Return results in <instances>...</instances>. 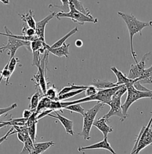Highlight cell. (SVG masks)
Listing matches in <instances>:
<instances>
[{
	"mask_svg": "<svg viewBox=\"0 0 152 154\" xmlns=\"http://www.w3.org/2000/svg\"><path fill=\"white\" fill-rule=\"evenodd\" d=\"M117 13L118 15L124 21L127 25L130 35V50L131 56L136 63H137L138 62L137 59V54L135 52L133 47L134 36L137 33H140V35H142V31L144 28L149 26H152V21L142 22L139 20L133 14H127L121 11H118Z\"/></svg>",
	"mask_w": 152,
	"mask_h": 154,
	"instance_id": "cell-1",
	"label": "cell"
},
{
	"mask_svg": "<svg viewBox=\"0 0 152 154\" xmlns=\"http://www.w3.org/2000/svg\"><path fill=\"white\" fill-rule=\"evenodd\" d=\"M120 87L121 85H119V86H116L111 88L99 90V91L95 95L92 96L85 97L84 98L71 101V102H61V105H62L63 109H64V108L70 105L76 104V103L80 104L82 103H86V102H89L92 101H97L98 102H101L104 105H109L112 100L113 96L118 91V90L120 88Z\"/></svg>",
	"mask_w": 152,
	"mask_h": 154,
	"instance_id": "cell-2",
	"label": "cell"
},
{
	"mask_svg": "<svg viewBox=\"0 0 152 154\" xmlns=\"http://www.w3.org/2000/svg\"><path fill=\"white\" fill-rule=\"evenodd\" d=\"M127 88V96L125 102L122 105L123 114L125 117L128 116V111L130 107L135 102L144 98L152 99V90L148 91H142L137 90L133 85V81L125 84Z\"/></svg>",
	"mask_w": 152,
	"mask_h": 154,
	"instance_id": "cell-3",
	"label": "cell"
},
{
	"mask_svg": "<svg viewBox=\"0 0 152 154\" xmlns=\"http://www.w3.org/2000/svg\"><path fill=\"white\" fill-rule=\"evenodd\" d=\"M104 105H105L101 102H98L93 107L87 110L83 116V128L81 133H80L78 135L82 137L84 140H89L90 139L91 137L90 136V133L95 122V118L99 111L103 108Z\"/></svg>",
	"mask_w": 152,
	"mask_h": 154,
	"instance_id": "cell-4",
	"label": "cell"
},
{
	"mask_svg": "<svg viewBox=\"0 0 152 154\" xmlns=\"http://www.w3.org/2000/svg\"><path fill=\"white\" fill-rule=\"evenodd\" d=\"M152 115L148 125L143 126L130 154H139L147 146L152 144Z\"/></svg>",
	"mask_w": 152,
	"mask_h": 154,
	"instance_id": "cell-5",
	"label": "cell"
},
{
	"mask_svg": "<svg viewBox=\"0 0 152 154\" xmlns=\"http://www.w3.org/2000/svg\"><path fill=\"white\" fill-rule=\"evenodd\" d=\"M126 92H127V88L126 85H122L113 96L112 100L109 105V106L111 107V109L107 114L103 116L107 119V121H108L112 116H114L119 118L121 122H123L126 119L123 114L121 104L122 96Z\"/></svg>",
	"mask_w": 152,
	"mask_h": 154,
	"instance_id": "cell-6",
	"label": "cell"
},
{
	"mask_svg": "<svg viewBox=\"0 0 152 154\" xmlns=\"http://www.w3.org/2000/svg\"><path fill=\"white\" fill-rule=\"evenodd\" d=\"M70 11L68 13H64L60 11L57 13L55 18L60 20V18H70L75 23H78L80 25H84L86 23H97L98 19L93 17L88 16L83 13L78 11L73 5H69Z\"/></svg>",
	"mask_w": 152,
	"mask_h": 154,
	"instance_id": "cell-7",
	"label": "cell"
},
{
	"mask_svg": "<svg viewBox=\"0 0 152 154\" xmlns=\"http://www.w3.org/2000/svg\"><path fill=\"white\" fill-rule=\"evenodd\" d=\"M48 62V58L43 57L41 60L40 64L38 67V72L34 76L32 79L39 88L42 94L45 96L47 91V82L46 75V65Z\"/></svg>",
	"mask_w": 152,
	"mask_h": 154,
	"instance_id": "cell-8",
	"label": "cell"
},
{
	"mask_svg": "<svg viewBox=\"0 0 152 154\" xmlns=\"http://www.w3.org/2000/svg\"><path fill=\"white\" fill-rule=\"evenodd\" d=\"M8 38L7 43L5 46H3L4 50H7L9 52L7 53L10 55V59L13 58L15 56L16 51L19 48L22 47H25L29 51H31V41H25L20 39L12 37H7Z\"/></svg>",
	"mask_w": 152,
	"mask_h": 154,
	"instance_id": "cell-9",
	"label": "cell"
},
{
	"mask_svg": "<svg viewBox=\"0 0 152 154\" xmlns=\"http://www.w3.org/2000/svg\"><path fill=\"white\" fill-rule=\"evenodd\" d=\"M151 54V52L146 53L142 58L141 60L135 65L131 64L127 77L131 79H136L142 76L146 69V60Z\"/></svg>",
	"mask_w": 152,
	"mask_h": 154,
	"instance_id": "cell-10",
	"label": "cell"
},
{
	"mask_svg": "<svg viewBox=\"0 0 152 154\" xmlns=\"http://www.w3.org/2000/svg\"><path fill=\"white\" fill-rule=\"evenodd\" d=\"M57 13L55 12H52L49 14H48L46 17L43 18L42 20L37 22L36 25V35H37L41 41L45 42V28L48 23V22L51 20L53 18L55 17Z\"/></svg>",
	"mask_w": 152,
	"mask_h": 154,
	"instance_id": "cell-11",
	"label": "cell"
},
{
	"mask_svg": "<svg viewBox=\"0 0 152 154\" xmlns=\"http://www.w3.org/2000/svg\"><path fill=\"white\" fill-rule=\"evenodd\" d=\"M106 149L113 154H117L111 147L110 143L108 142V137L104 138V140L98 142L96 143L87 146H80L78 148V152H82L85 150H90V149Z\"/></svg>",
	"mask_w": 152,
	"mask_h": 154,
	"instance_id": "cell-12",
	"label": "cell"
},
{
	"mask_svg": "<svg viewBox=\"0 0 152 154\" xmlns=\"http://www.w3.org/2000/svg\"><path fill=\"white\" fill-rule=\"evenodd\" d=\"M54 112H55L56 116L52 115L50 114L48 116L58 119L61 122V124L64 127V128H65L66 133L72 136H74L75 133L73 131V125H74L73 121L66 118L65 116L60 115V114H58L57 112V111H55Z\"/></svg>",
	"mask_w": 152,
	"mask_h": 154,
	"instance_id": "cell-13",
	"label": "cell"
},
{
	"mask_svg": "<svg viewBox=\"0 0 152 154\" xmlns=\"http://www.w3.org/2000/svg\"><path fill=\"white\" fill-rule=\"evenodd\" d=\"M107 122V119L105 117L102 116L99 118L96 121H95L93 124V125L102 133L104 138L108 137V134L114 131V128L108 125Z\"/></svg>",
	"mask_w": 152,
	"mask_h": 154,
	"instance_id": "cell-14",
	"label": "cell"
},
{
	"mask_svg": "<svg viewBox=\"0 0 152 154\" xmlns=\"http://www.w3.org/2000/svg\"><path fill=\"white\" fill-rule=\"evenodd\" d=\"M70 44H64L61 47L52 48L50 47V46L48 44H46V48L48 50V51L52 54L58 57H65L67 58L69 57V55L70 54L69 53V47Z\"/></svg>",
	"mask_w": 152,
	"mask_h": 154,
	"instance_id": "cell-15",
	"label": "cell"
},
{
	"mask_svg": "<svg viewBox=\"0 0 152 154\" xmlns=\"http://www.w3.org/2000/svg\"><path fill=\"white\" fill-rule=\"evenodd\" d=\"M111 71L114 73L116 77L117 81L115 82L116 85H125L128 83L131 82L133 81V79H131L127 77V75L124 74L121 71L118 69L115 66H113L111 68Z\"/></svg>",
	"mask_w": 152,
	"mask_h": 154,
	"instance_id": "cell-16",
	"label": "cell"
},
{
	"mask_svg": "<svg viewBox=\"0 0 152 154\" xmlns=\"http://www.w3.org/2000/svg\"><path fill=\"white\" fill-rule=\"evenodd\" d=\"M55 143L53 141L34 143V150L32 154H41L46 151L50 147L54 146Z\"/></svg>",
	"mask_w": 152,
	"mask_h": 154,
	"instance_id": "cell-17",
	"label": "cell"
},
{
	"mask_svg": "<svg viewBox=\"0 0 152 154\" xmlns=\"http://www.w3.org/2000/svg\"><path fill=\"white\" fill-rule=\"evenodd\" d=\"M20 16V19L22 21L25 22L29 28H36L37 22L34 19V12L33 10H30L28 13L22 14Z\"/></svg>",
	"mask_w": 152,
	"mask_h": 154,
	"instance_id": "cell-18",
	"label": "cell"
},
{
	"mask_svg": "<svg viewBox=\"0 0 152 154\" xmlns=\"http://www.w3.org/2000/svg\"><path fill=\"white\" fill-rule=\"evenodd\" d=\"M92 85L96 87L99 90L111 88L118 86L115 82H113L108 80H102L99 79H93Z\"/></svg>",
	"mask_w": 152,
	"mask_h": 154,
	"instance_id": "cell-19",
	"label": "cell"
},
{
	"mask_svg": "<svg viewBox=\"0 0 152 154\" xmlns=\"http://www.w3.org/2000/svg\"><path fill=\"white\" fill-rule=\"evenodd\" d=\"M136 79L139 81L142 85L152 84V65L149 68H146L141 77Z\"/></svg>",
	"mask_w": 152,
	"mask_h": 154,
	"instance_id": "cell-20",
	"label": "cell"
},
{
	"mask_svg": "<svg viewBox=\"0 0 152 154\" xmlns=\"http://www.w3.org/2000/svg\"><path fill=\"white\" fill-rule=\"evenodd\" d=\"M69 5H73L76 10L83 13V14L90 17H93L89 10L87 8H86L83 5V3L79 0H69Z\"/></svg>",
	"mask_w": 152,
	"mask_h": 154,
	"instance_id": "cell-21",
	"label": "cell"
},
{
	"mask_svg": "<svg viewBox=\"0 0 152 154\" xmlns=\"http://www.w3.org/2000/svg\"><path fill=\"white\" fill-rule=\"evenodd\" d=\"M78 31V28L77 27H75L74 29H73L71 31H70L69 33H67L63 37H62L61 38H60V39H58V41H57L54 44H52L51 46H50V47L52 48H54L61 47V45H63V44H64L66 43V40L67 39L69 38L72 35L76 34Z\"/></svg>",
	"mask_w": 152,
	"mask_h": 154,
	"instance_id": "cell-22",
	"label": "cell"
},
{
	"mask_svg": "<svg viewBox=\"0 0 152 154\" xmlns=\"http://www.w3.org/2000/svg\"><path fill=\"white\" fill-rule=\"evenodd\" d=\"M51 101L52 100L51 99H49V98H48L45 96L42 97L40 99V100L39 102L38 107H37L35 112L39 114V112H40L43 110L49 109V105H50V103H51Z\"/></svg>",
	"mask_w": 152,
	"mask_h": 154,
	"instance_id": "cell-23",
	"label": "cell"
},
{
	"mask_svg": "<svg viewBox=\"0 0 152 154\" xmlns=\"http://www.w3.org/2000/svg\"><path fill=\"white\" fill-rule=\"evenodd\" d=\"M24 147L20 152L21 154H32L34 150V143L30 137L27 138L25 142Z\"/></svg>",
	"mask_w": 152,
	"mask_h": 154,
	"instance_id": "cell-24",
	"label": "cell"
},
{
	"mask_svg": "<svg viewBox=\"0 0 152 154\" xmlns=\"http://www.w3.org/2000/svg\"><path fill=\"white\" fill-rule=\"evenodd\" d=\"M87 87V86L86 85H76L74 84H70V85L69 86H66L62 88V90L58 93V96L70 92V91H75L77 90H81V89H86Z\"/></svg>",
	"mask_w": 152,
	"mask_h": 154,
	"instance_id": "cell-25",
	"label": "cell"
},
{
	"mask_svg": "<svg viewBox=\"0 0 152 154\" xmlns=\"http://www.w3.org/2000/svg\"><path fill=\"white\" fill-rule=\"evenodd\" d=\"M42 95L40 92L38 91L37 93H34L31 99L30 105H29V109L32 111H35L37 107H38L39 102L42 98Z\"/></svg>",
	"mask_w": 152,
	"mask_h": 154,
	"instance_id": "cell-26",
	"label": "cell"
},
{
	"mask_svg": "<svg viewBox=\"0 0 152 154\" xmlns=\"http://www.w3.org/2000/svg\"><path fill=\"white\" fill-rule=\"evenodd\" d=\"M86 89H81V90H77L75 91H70L60 96H58V97H57L55 100H58V101H63V100H67L70 98H72L74 96H76L77 95L81 93L82 92L84 91Z\"/></svg>",
	"mask_w": 152,
	"mask_h": 154,
	"instance_id": "cell-27",
	"label": "cell"
},
{
	"mask_svg": "<svg viewBox=\"0 0 152 154\" xmlns=\"http://www.w3.org/2000/svg\"><path fill=\"white\" fill-rule=\"evenodd\" d=\"M63 109L72 112H73L78 113V114H81L82 116H83V115L85 113V112H86L84 109L83 108H82V106H81V105L80 103L70 105L64 108Z\"/></svg>",
	"mask_w": 152,
	"mask_h": 154,
	"instance_id": "cell-28",
	"label": "cell"
},
{
	"mask_svg": "<svg viewBox=\"0 0 152 154\" xmlns=\"http://www.w3.org/2000/svg\"><path fill=\"white\" fill-rule=\"evenodd\" d=\"M62 2V5H53L49 4L48 7L49 8H58L61 10V11L64 13H68L70 11V7H69V0H60Z\"/></svg>",
	"mask_w": 152,
	"mask_h": 154,
	"instance_id": "cell-29",
	"label": "cell"
},
{
	"mask_svg": "<svg viewBox=\"0 0 152 154\" xmlns=\"http://www.w3.org/2000/svg\"><path fill=\"white\" fill-rule=\"evenodd\" d=\"M20 61L19 59V58L18 57H16L15 56L13 57V58L9 59V61L7 63L8 69V70H9V71L11 73V75L14 72L17 65L19 63H20Z\"/></svg>",
	"mask_w": 152,
	"mask_h": 154,
	"instance_id": "cell-30",
	"label": "cell"
},
{
	"mask_svg": "<svg viewBox=\"0 0 152 154\" xmlns=\"http://www.w3.org/2000/svg\"><path fill=\"white\" fill-rule=\"evenodd\" d=\"M28 119L25 118H14V119H10L8 120L9 123V126H24L26 125Z\"/></svg>",
	"mask_w": 152,
	"mask_h": 154,
	"instance_id": "cell-31",
	"label": "cell"
},
{
	"mask_svg": "<svg viewBox=\"0 0 152 154\" xmlns=\"http://www.w3.org/2000/svg\"><path fill=\"white\" fill-rule=\"evenodd\" d=\"M58 93L57 91V90L54 85L50 87L49 88L47 89L46 93L45 94V96L51 99V100H55L57 97H58Z\"/></svg>",
	"mask_w": 152,
	"mask_h": 154,
	"instance_id": "cell-32",
	"label": "cell"
},
{
	"mask_svg": "<svg viewBox=\"0 0 152 154\" xmlns=\"http://www.w3.org/2000/svg\"><path fill=\"white\" fill-rule=\"evenodd\" d=\"M0 74H1V77L5 81V85H9V81L12 75L11 74V73L10 72L8 69L7 63L5 66V67L3 68V69L0 72Z\"/></svg>",
	"mask_w": 152,
	"mask_h": 154,
	"instance_id": "cell-33",
	"label": "cell"
},
{
	"mask_svg": "<svg viewBox=\"0 0 152 154\" xmlns=\"http://www.w3.org/2000/svg\"><path fill=\"white\" fill-rule=\"evenodd\" d=\"M37 124L38 122L35 123L31 127H28V131L29 135L34 143H35V140L37 139Z\"/></svg>",
	"mask_w": 152,
	"mask_h": 154,
	"instance_id": "cell-34",
	"label": "cell"
},
{
	"mask_svg": "<svg viewBox=\"0 0 152 154\" xmlns=\"http://www.w3.org/2000/svg\"><path fill=\"white\" fill-rule=\"evenodd\" d=\"M99 89L97 88L96 87L91 85L89 86H87V88L85 90V95L86 97H90L95 95L98 91Z\"/></svg>",
	"mask_w": 152,
	"mask_h": 154,
	"instance_id": "cell-35",
	"label": "cell"
},
{
	"mask_svg": "<svg viewBox=\"0 0 152 154\" xmlns=\"http://www.w3.org/2000/svg\"><path fill=\"white\" fill-rule=\"evenodd\" d=\"M23 35H25L27 37H34L36 35V31L35 29L32 28H26L25 26H23L22 29Z\"/></svg>",
	"mask_w": 152,
	"mask_h": 154,
	"instance_id": "cell-36",
	"label": "cell"
},
{
	"mask_svg": "<svg viewBox=\"0 0 152 154\" xmlns=\"http://www.w3.org/2000/svg\"><path fill=\"white\" fill-rule=\"evenodd\" d=\"M133 85L137 90H139V91H148L150 90L148 89L146 87H144L142 84H140V82L139 81H137L136 79L133 80Z\"/></svg>",
	"mask_w": 152,
	"mask_h": 154,
	"instance_id": "cell-37",
	"label": "cell"
},
{
	"mask_svg": "<svg viewBox=\"0 0 152 154\" xmlns=\"http://www.w3.org/2000/svg\"><path fill=\"white\" fill-rule=\"evenodd\" d=\"M17 107V103H13L8 107H7V108H0V116L5 114H6V113H7L9 111H11Z\"/></svg>",
	"mask_w": 152,
	"mask_h": 154,
	"instance_id": "cell-38",
	"label": "cell"
},
{
	"mask_svg": "<svg viewBox=\"0 0 152 154\" xmlns=\"http://www.w3.org/2000/svg\"><path fill=\"white\" fill-rule=\"evenodd\" d=\"M15 133H16V131L15 130V129H14L13 127L11 128L8 131V132H7L4 136H2V137L0 138V145H1L3 142H4L9 136L12 135V134H15Z\"/></svg>",
	"mask_w": 152,
	"mask_h": 154,
	"instance_id": "cell-39",
	"label": "cell"
},
{
	"mask_svg": "<svg viewBox=\"0 0 152 154\" xmlns=\"http://www.w3.org/2000/svg\"><path fill=\"white\" fill-rule=\"evenodd\" d=\"M54 112L53 110L52 109H45V110H43L42 111H41L40 112H39L38 114V116H37V119L39 120L40 119H42L43 118V117L46 116H48L51 112Z\"/></svg>",
	"mask_w": 152,
	"mask_h": 154,
	"instance_id": "cell-40",
	"label": "cell"
},
{
	"mask_svg": "<svg viewBox=\"0 0 152 154\" xmlns=\"http://www.w3.org/2000/svg\"><path fill=\"white\" fill-rule=\"evenodd\" d=\"M34 112H35V111H32L31 109L24 110V111L23 112V118H25V119H28L31 116H32V114H33Z\"/></svg>",
	"mask_w": 152,
	"mask_h": 154,
	"instance_id": "cell-41",
	"label": "cell"
},
{
	"mask_svg": "<svg viewBox=\"0 0 152 154\" xmlns=\"http://www.w3.org/2000/svg\"><path fill=\"white\" fill-rule=\"evenodd\" d=\"M75 45L77 47H81L83 45V42L81 39H77L75 41Z\"/></svg>",
	"mask_w": 152,
	"mask_h": 154,
	"instance_id": "cell-42",
	"label": "cell"
},
{
	"mask_svg": "<svg viewBox=\"0 0 152 154\" xmlns=\"http://www.w3.org/2000/svg\"><path fill=\"white\" fill-rule=\"evenodd\" d=\"M6 126H9V123L7 121H0V129L2 127H6Z\"/></svg>",
	"mask_w": 152,
	"mask_h": 154,
	"instance_id": "cell-43",
	"label": "cell"
},
{
	"mask_svg": "<svg viewBox=\"0 0 152 154\" xmlns=\"http://www.w3.org/2000/svg\"><path fill=\"white\" fill-rule=\"evenodd\" d=\"M0 2L4 4H9V3H10L9 0H0Z\"/></svg>",
	"mask_w": 152,
	"mask_h": 154,
	"instance_id": "cell-44",
	"label": "cell"
},
{
	"mask_svg": "<svg viewBox=\"0 0 152 154\" xmlns=\"http://www.w3.org/2000/svg\"><path fill=\"white\" fill-rule=\"evenodd\" d=\"M3 51H4V48H3V47H0V52H1V53H2Z\"/></svg>",
	"mask_w": 152,
	"mask_h": 154,
	"instance_id": "cell-45",
	"label": "cell"
},
{
	"mask_svg": "<svg viewBox=\"0 0 152 154\" xmlns=\"http://www.w3.org/2000/svg\"><path fill=\"white\" fill-rule=\"evenodd\" d=\"M3 79H2V78L1 77H0V84H1V81H2V80Z\"/></svg>",
	"mask_w": 152,
	"mask_h": 154,
	"instance_id": "cell-46",
	"label": "cell"
}]
</instances>
